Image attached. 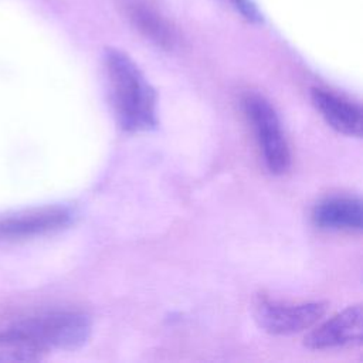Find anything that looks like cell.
Instances as JSON below:
<instances>
[{"label":"cell","instance_id":"cell-7","mask_svg":"<svg viewBox=\"0 0 363 363\" xmlns=\"http://www.w3.org/2000/svg\"><path fill=\"white\" fill-rule=\"evenodd\" d=\"M311 99L326 123L346 136H362V108L359 104L323 88H312Z\"/></svg>","mask_w":363,"mask_h":363},{"label":"cell","instance_id":"cell-8","mask_svg":"<svg viewBox=\"0 0 363 363\" xmlns=\"http://www.w3.org/2000/svg\"><path fill=\"white\" fill-rule=\"evenodd\" d=\"M312 221L323 230L359 233L363 227L362 200L353 196L326 197L313 207Z\"/></svg>","mask_w":363,"mask_h":363},{"label":"cell","instance_id":"cell-9","mask_svg":"<svg viewBox=\"0 0 363 363\" xmlns=\"http://www.w3.org/2000/svg\"><path fill=\"white\" fill-rule=\"evenodd\" d=\"M47 352L24 333L6 328L0 330V362H37Z\"/></svg>","mask_w":363,"mask_h":363},{"label":"cell","instance_id":"cell-11","mask_svg":"<svg viewBox=\"0 0 363 363\" xmlns=\"http://www.w3.org/2000/svg\"><path fill=\"white\" fill-rule=\"evenodd\" d=\"M233 3L237 6V9H240L241 14L245 18H248L251 21L259 20V14H258L255 6L250 0H233Z\"/></svg>","mask_w":363,"mask_h":363},{"label":"cell","instance_id":"cell-6","mask_svg":"<svg viewBox=\"0 0 363 363\" xmlns=\"http://www.w3.org/2000/svg\"><path fill=\"white\" fill-rule=\"evenodd\" d=\"M362 343V306L350 305L318 325L305 336V346L313 350L337 349Z\"/></svg>","mask_w":363,"mask_h":363},{"label":"cell","instance_id":"cell-3","mask_svg":"<svg viewBox=\"0 0 363 363\" xmlns=\"http://www.w3.org/2000/svg\"><path fill=\"white\" fill-rule=\"evenodd\" d=\"M241 108L252 129L267 170L278 176L286 173L291 167V152L275 108L257 92L244 94Z\"/></svg>","mask_w":363,"mask_h":363},{"label":"cell","instance_id":"cell-4","mask_svg":"<svg viewBox=\"0 0 363 363\" xmlns=\"http://www.w3.org/2000/svg\"><path fill=\"white\" fill-rule=\"evenodd\" d=\"M328 303L322 301L286 302L258 296L254 302L257 323L268 333L289 336L315 326L326 313Z\"/></svg>","mask_w":363,"mask_h":363},{"label":"cell","instance_id":"cell-1","mask_svg":"<svg viewBox=\"0 0 363 363\" xmlns=\"http://www.w3.org/2000/svg\"><path fill=\"white\" fill-rule=\"evenodd\" d=\"M105 68L119 126L132 133L156 128V92L130 57L109 48L105 52Z\"/></svg>","mask_w":363,"mask_h":363},{"label":"cell","instance_id":"cell-10","mask_svg":"<svg viewBox=\"0 0 363 363\" xmlns=\"http://www.w3.org/2000/svg\"><path fill=\"white\" fill-rule=\"evenodd\" d=\"M129 16L139 31L143 33L150 41L163 48H172L174 44V34L167 23L152 9L145 4L133 3Z\"/></svg>","mask_w":363,"mask_h":363},{"label":"cell","instance_id":"cell-5","mask_svg":"<svg viewBox=\"0 0 363 363\" xmlns=\"http://www.w3.org/2000/svg\"><path fill=\"white\" fill-rule=\"evenodd\" d=\"M72 220L68 208L48 206L0 217V241H23L65 228Z\"/></svg>","mask_w":363,"mask_h":363},{"label":"cell","instance_id":"cell-2","mask_svg":"<svg viewBox=\"0 0 363 363\" xmlns=\"http://www.w3.org/2000/svg\"><path fill=\"white\" fill-rule=\"evenodd\" d=\"M91 319L78 311H51L13 322V328L41 346L47 353L51 349L75 350L82 347L91 336Z\"/></svg>","mask_w":363,"mask_h":363}]
</instances>
